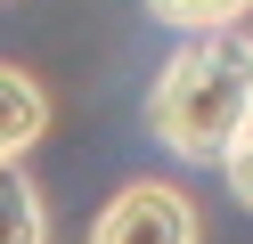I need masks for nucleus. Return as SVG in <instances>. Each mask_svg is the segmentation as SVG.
I'll list each match as a JSON object with an SVG mask.
<instances>
[{"instance_id":"f257e3e1","label":"nucleus","mask_w":253,"mask_h":244,"mask_svg":"<svg viewBox=\"0 0 253 244\" xmlns=\"http://www.w3.org/2000/svg\"><path fill=\"white\" fill-rule=\"evenodd\" d=\"M147 130L180 163H229L237 139L253 130V57H245V41L237 33H196L155 73Z\"/></svg>"},{"instance_id":"f03ea898","label":"nucleus","mask_w":253,"mask_h":244,"mask_svg":"<svg viewBox=\"0 0 253 244\" xmlns=\"http://www.w3.org/2000/svg\"><path fill=\"white\" fill-rule=\"evenodd\" d=\"M196 236H204L196 204L180 187H164V179H131L90 228V244H196Z\"/></svg>"},{"instance_id":"7ed1b4c3","label":"nucleus","mask_w":253,"mask_h":244,"mask_svg":"<svg viewBox=\"0 0 253 244\" xmlns=\"http://www.w3.org/2000/svg\"><path fill=\"white\" fill-rule=\"evenodd\" d=\"M41 130H49V98L33 73L0 65V171H17V155H33Z\"/></svg>"},{"instance_id":"20e7f679","label":"nucleus","mask_w":253,"mask_h":244,"mask_svg":"<svg viewBox=\"0 0 253 244\" xmlns=\"http://www.w3.org/2000/svg\"><path fill=\"white\" fill-rule=\"evenodd\" d=\"M0 244H49V211L17 171H0Z\"/></svg>"},{"instance_id":"39448f33","label":"nucleus","mask_w":253,"mask_h":244,"mask_svg":"<svg viewBox=\"0 0 253 244\" xmlns=\"http://www.w3.org/2000/svg\"><path fill=\"white\" fill-rule=\"evenodd\" d=\"M253 0H147L155 25H180V33H229Z\"/></svg>"},{"instance_id":"423d86ee","label":"nucleus","mask_w":253,"mask_h":244,"mask_svg":"<svg viewBox=\"0 0 253 244\" xmlns=\"http://www.w3.org/2000/svg\"><path fill=\"white\" fill-rule=\"evenodd\" d=\"M220 171H229V187H237V204H253V130H245V139H237V155L220 163Z\"/></svg>"},{"instance_id":"0eeeda50","label":"nucleus","mask_w":253,"mask_h":244,"mask_svg":"<svg viewBox=\"0 0 253 244\" xmlns=\"http://www.w3.org/2000/svg\"><path fill=\"white\" fill-rule=\"evenodd\" d=\"M245 57H253V41H245Z\"/></svg>"}]
</instances>
